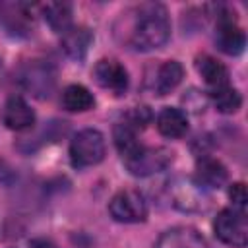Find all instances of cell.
<instances>
[{"instance_id": "5", "label": "cell", "mask_w": 248, "mask_h": 248, "mask_svg": "<svg viewBox=\"0 0 248 248\" xmlns=\"http://www.w3.org/2000/svg\"><path fill=\"white\" fill-rule=\"evenodd\" d=\"M108 211L120 223H140L147 217V203L138 190H120L112 196Z\"/></svg>"}, {"instance_id": "18", "label": "cell", "mask_w": 248, "mask_h": 248, "mask_svg": "<svg viewBox=\"0 0 248 248\" xmlns=\"http://www.w3.org/2000/svg\"><path fill=\"white\" fill-rule=\"evenodd\" d=\"M0 21L12 33H27L29 31V14L21 4H0Z\"/></svg>"}, {"instance_id": "13", "label": "cell", "mask_w": 248, "mask_h": 248, "mask_svg": "<svg viewBox=\"0 0 248 248\" xmlns=\"http://www.w3.org/2000/svg\"><path fill=\"white\" fill-rule=\"evenodd\" d=\"M91 41H93L91 31H89L87 27L79 25V27H70L68 31H64L60 45H62L64 52H66L70 58L81 60V58L85 56V52H87Z\"/></svg>"}, {"instance_id": "16", "label": "cell", "mask_w": 248, "mask_h": 248, "mask_svg": "<svg viewBox=\"0 0 248 248\" xmlns=\"http://www.w3.org/2000/svg\"><path fill=\"white\" fill-rule=\"evenodd\" d=\"M43 16L56 33H64L72 27V6L68 2L43 4Z\"/></svg>"}, {"instance_id": "21", "label": "cell", "mask_w": 248, "mask_h": 248, "mask_svg": "<svg viewBox=\"0 0 248 248\" xmlns=\"http://www.w3.org/2000/svg\"><path fill=\"white\" fill-rule=\"evenodd\" d=\"M122 122L128 124L130 128H134L136 132L138 130H143L151 122V110L147 107H134L132 110L126 112V116H124Z\"/></svg>"}, {"instance_id": "10", "label": "cell", "mask_w": 248, "mask_h": 248, "mask_svg": "<svg viewBox=\"0 0 248 248\" xmlns=\"http://www.w3.org/2000/svg\"><path fill=\"white\" fill-rule=\"evenodd\" d=\"M227 180V169L213 157H202L196 163V184L203 188H219Z\"/></svg>"}, {"instance_id": "14", "label": "cell", "mask_w": 248, "mask_h": 248, "mask_svg": "<svg viewBox=\"0 0 248 248\" xmlns=\"http://www.w3.org/2000/svg\"><path fill=\"white\" fill-rule=\"evenodd\" d=\"M157 130L165 138H182L188 130V118L180 108L165 107L157 116Z\"/></svg>"}, {"instance_id": "12", "label": "cell", "mask_w": 248, "mask_h": 248, "mask_svg": "<svg viewBox=\"0 0 248 248\" xmlns=\"http://www.w3.org/2000/svg\"><path fill=\"white\" fill-rule=\"evenodd\" d=\"M196 70L203 78V81L209 85V91L229 85V70L209 54H202L196 58Z\"/></svg>"}, {"instance_id": "17", "label": "cell", "mask_w": 248, "mask_h": 248, "mask_svg": "<svg viewBox=\"0 0 248 248\" xmlns=\"http://www.w3.org/2000/svg\"><path fill=\"white\" fill-rule=\"evenodd\" d=\"M62 105L66 110H72V112H83V110H89L93 105H95V99H93V93L83 87V85H68L62 93Z\"/></svg>"}, {"instance_id": "3", "label": "cell", "mask_w": 248, "mask_h": 248, "mask_svg": "<svg viewBox=\"0 0 248 248\" xmlns=\"http://www.w3.org/2000/svg\"><path fill=\"white\" fill-rule=\"evenodd\" d=\"M215 236L234 248H244L248 242V221L246 213L236 207L221 209L213 223Z\"/></svg>"}, {"instance_id": "6", "label": "cell", "mask_w": 248, "mask_h": 248, "mask_svg": "<svg viewBox=\"0 0 248 248\" xmlns=\"http://www.w3.org/2000/svg\"><path fill=\"white\" fill-rule=\"evenodd\" d=\"M215 43L225 54H240L246 45L244 31L236 25L234 14L225 12L217 17V31H215Z\"/></svg>"}, {"instance_id": "9", "label": "cell", "mask_w": 248, "mask_h": 248, "mask_svg": "<svg viewBox=\"0 0 248 248\" xmlns=\"http://www.w3.org/2000/svg\"><path fill=\"white\" fill-rule=\"evenodd\" d=\"M2 120L4 124L10 128V130H16V132H21V130H27L33 126L35 122V112L33 108L25 103V99L21 97H10L4 105V110H2Z\"/></svg>"}, {"instance_id": "20", "label": "cell", "mask_w": 248, "mask_h": 248, "mask_svg": "<svg viewBox=\"0 0 248 248\" xmlns=\"http://www.w3.org/2000/svg\"><path fill=\"white\" fill-rule=\"evenodd\" d=\"M112 136H114V145L120 151L122 159L130 157L132 153H136L141 147V143L138 141V132L134 128H130L128 124H124V122H118L114 126Z\"/></svg>"}, {"instance_id": "22", "label": "cell", "mask_w": 248, "mask_h": 248, "mask_svg": "<svg viewBox=\"0 0 248 248\" xmlns=\"http://www.w3.org/2000/svg\"><path fill=\"white\" fill-rule=\"evenodd\" d=\"M229 198L232 200V207L244 211L246 200H248V196H246V186H244L242 182H234V184L231 186V190H229Z\"/></svg>"}, {"instance_id": "15", "label": "cell", "mask_w": 248, "mask_h": 248, "mask_svg": "<svg viewBox=\"0 0 248 248\" xmlns=\"http://www.w3.org/2000/svg\"><path fill=\"white\" fill-rule=\"evenodd\" d=\"M182 76H184L182 64L176 62V60H167V62H163L159 66L153 87H155V91L159 95H167V93H170L182 81Z\"/></svg>"}, {"instance_id": "19", "label": "cell", "mask_w": 248, "mask_h": 248, "mask_svg": "<svg viewBox=\"0 0 248 248\" xmlns=\"http://www.w3.org/2000/svg\"><path fill=\"white\" fill-rule=\"evenodd\" d=\"M209 97L215 105V108L219 112H225V114H231V112H236L242 105V97L240 93L231 87V85H223V87H217V89H211L209 91Z\"/></svg>"}, {"instance_id": "23", "label": "cell", "mask_w": 248, "mask_h": 248, "mask_svg": "<svg viewBox=\"0 0 248 248\" xmlns=\"http://www.w3.org/2000/svg\"><path fill=\"white\" fill-rule=\"evenodd\" d=\"M31 248H56V246L46 238H35L31 240Z\"/></svg>"}, {"instance_id": "7", "label": "cell", "mask_w": 248, "mask_h": 248, "mask_svg": "<svg viewBox=\"0 0 248 248\" xmlns=\"http://www.w3.org/2000/svg\"><path fill=\"white\" fill-rule=\"evenodd\" d=\"M93 78L101 87L112 91L114 95H122L128 89V72L120 62L112 58L99 60L93 68Z\"/></svg>"}, {"instance_id": "2", "label": "cell", "mask_w": 248, "mask_h": 248, "mask_svg": "<svg viewBox=\"0 0 248 248\" xmlns=\"http://www.w3.org/2000/svg\"><path fill=\"white\" fill-rule=\"evenodd\" d=\"M107 151L105 138L95 128L79 130L70 141V159L74 167H91L103 161Z\"/></svg>"}, {"instance_id": "11", "label": "cell", "mask_w": 248, "mask_h": 248, "mask_svg": "<svg viewBox=\"0 0 248 248\" xmlns=\"http://www.w3.org/2000/svg\"><path fill=\"white\" fill-rule=\"evenodd\" d=\"M23 85L37 97H48L54 87V74L48 66L33 64L23 72Z\"/></svg>"}, {"instance_id": "4", "label": "cell", "mask_w": 248, "mask_h": 248, "mask_svg": "<svg viewBox=\"0 0 248 248\" xmlns=\"http://www.w3.org/2000/svg\"><path fill=\"white\" fill-rule=\"evenodd\" d=\"M172 161V151L167 147H140L136 153L124 159L126 169L134 176H149L167 169Z\"/></svg>"}, {"instance_id": "8", "label": "cell", "mask_w": 248, "mask_h": 248, "mask_svg": "<svg viewBox=\"0 0 248 248\" xmlns=\"http://www.w3.org/2000/svg\"><path fill=\"white\" fill-rule=\"evenodd\" d=\"M155 248H209L205 238L192 227H174L165 231Z\"/></svg>"}, {"instance_id": "1", "label": "cell", "mask_w": 248, "mask_h": 248, "mask_svg": "<svg viewBox=\"0 0 248 248\" xmlns=\"http://www.w3.org/2000/svg\"><path fill=\"white\" fill-rule=\"evenodd\" d=\"M130 45L136 50H153L163 46L170 37V21L167 8L157 2H147L132 12Z\"/></svg>"}]
</instances>
